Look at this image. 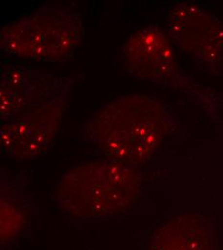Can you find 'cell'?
<instances>
[{"instance_id":"9c48e42d","label":"cell","mask_w":223,"mask_h":250,"mask_svg":"<svg viewBox=\"0 0 223 250\" xmlns=\"http://www.w3.org/2000/svg\"><path fill=\"white\" fill-rule=\"evenodd\" d=\"M23 212L11 199L1 197V244L15 238L23 227Z\"/></svg>"},{"instance_id":"6da1fadb","label":"cell","mask_w":223,"mask_h":250,"mask_svg":"<svg viewBox=\"0 0 223 250\" xmlns=\"http://www.w3.org/2000/svg\"><path fill=\"white\" fill-rule=\"evenodd\" d=\"M173 127L172 115L156 98L129 94L108 102L85 132L107 158L137 167L151 160Z\"/></svg>"},{"instance_id":"7a4b0ae2","label":"cell","mask_w":223,"mask_h":250,"mask_svg":"<svg viewBox=\"0 0 223 250\" xmlns=\"http://www.w3.org/2000/svg\"><path fill=\"white\" fill-rule=\"evenodd\" d=\"M142 191L138 167L113 159L71 168L56 188V202L77 219H106L131 210Z\"/></svg>"},{"instance_id":"52a82bcc","label":"cell","mask_w":223,"mask_h":250,"mask_svg":"<svg viewBox=\"0 0 223 250\" xmlns=\"http://www.w3.org/2000/svg\"><path fill=\"white\" fill-rule=\"evenodd\" d=\"M148 250H219L215 224L201 215L180 216L152 235Z\"/></svg>"},{"instance_id":"277c9868","label":"cell","mask_w":223,"mask_h":250,"mask_svg":"<svg viewBox=\"0 0 223 250\" xmlns=\"http://www.w3.org/2000/svg\"><path fill=\"white\" fill-rule=\"evenodd\" d=\"M64 94L32 110L1 122L0 144L3 152L27 160L44 152L56 136L64 117Z\"/></svg>"},{"instance_id":"5b68a950","label":"cell","mask_w":223,"mask_h":250,"mask_svg":"<svg viewBox=\"0 0 223 250\" xmlns=\"http://www.w3.org/2000/svg\"><path fill=\"white\" fill-rule=\"evenodd\" d=\"M168 33L196 62L217 71L223 64V24L191 1L179 2L169 13Z\"/></svg>"},{"instance_id":"ba28073f","label":"cell","mask_w":223,"mask_h":250,"mask_svg":"<svg viewBox=\"0 0 223 250\" xmlns=\"http://www.w3.org/2000/svg\"><path fill=\"white\" fill-rule=\"evenodd\" d=\"M32 68L25 62H13L1 68L0 116L13 118L27 108L32 99Z\"/></svg>"},{"instance_id":"8992f818","label":"cell","mask_w":223,"mask_h":250,"mask_svg":"<svg viewBox=\"0 0 223 250\" xmlns=\"http://www.w3.org/2000/svg\"><path fill=\"white\" fill-rule=\"evenodd\" d=\"M122 61L129 75L145 80H164L176 73L168 37L155 26L132 33L122 47Z\"/></svg>"},{"instance_id":"3957f363","label":"cell","mask_w":223,"mask_h":250,"mask_svg":"<svg viewBox=\"0 0 223 250\" xmlns=\"http://www.w3.org/2000/svg\"><path fill=\"white\" fill-rule=\"evenodd\" d=\"M83 35L82 15L76 6L45 4L5 25L0 49L13 57L60 62L73 53Z\"/></svg>"}]
</instances>
